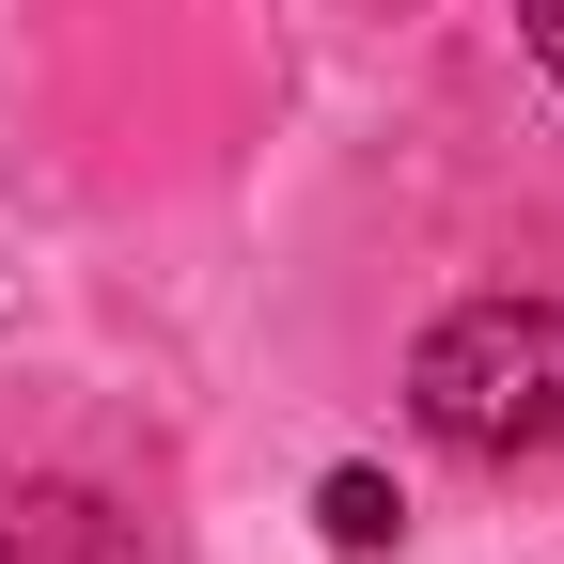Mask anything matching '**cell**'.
<instances>
[{
    "label": "cell",
    "instance_id": "3",
    "mask_svg": "<svg viewBox=\"0 0 564 564\" xmlns=\"http://www.w3.org/2000/svg\"><path fill=\"white\" fill-rule=\"evenodd\" d=\"M314 518H329V549H345V564H377V549L408 533V502H392L377 470H329V486H314Z\"/></svg>",
    "mask_w": 564,
    "mask_h": 564
},
{
    "label": "cell",
    "instance_id": "1",
    "mask_svg": "<svg viewBox=\"0 0 564 564\" xmlns=\"http://www.w3.org/2000/svg\"><path fill=\"white\" fill-rule=\"evenodd\" d=\"M408 408L440 455H564V299H455L408 345Z\"/></svg>",
    "mask_w": 564,
    "mask_h": 564
},
{
    "label": "cell",
    "instance_id": "4",
    "mask_svg": "<svg viewBox=\"0 0 564 564\" xmlns=\"http://www.w3.org/2000/svg\"><path fill=\"white\" fill-rule=\"evenodd\" d=\"M518 32H533V63L564 79V0H518Z\"/></svg>",
    "mask_w": 564,
    "mask_h": 564
},
{
    "label": "cell",
    "instance_id": "2",
    "mask_svg": "<svg viewBox=\"0 0 564 564\" xmlns=\"http://www.w3.org/2000/svg\"><path fill=\"white\" fill-rule=\"evenodd\" d=\"M0 564H141V518L110 486H17L0 502Z\"/></svg>",
    "mask_w": 564,
    "mask_h": 564
}]
</instances>
